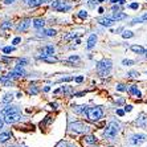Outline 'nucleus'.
Wrapping results in <instances>:
<instances>
[{
    "label": "nucleus",
    "instance_id": "49",
    "mask_svg": "<svg viewBox=\"0 0 147 147\" xmlns=\"http://www.w3.org/2000/svg\"><path fill=\"white\" fill-rule=\"evenodd\" d=\"M143 55L146 56V58H147V49H146V51H144V53H143Z\"/></svg>",
    "mask_w": 147,
    "mask_h": 147
},
{
    "label": "nucleus",
    "instance_id": "30",
    "mask_svg": "<svg viewBox=\"0 0 147 147\" xmlns=\"http://www.w3.org/2000/svg\"><path fill=\"white\" fill-rule=\"evenodd\" d=\"M122 64L125 66H130V65H133V64H134V61H133V60H123Z\"/></svg>",
    "mask_w": 147,
    "mask_h": 147
},
{
    "label": "nucleus",
    "instance_id": "22",
    "mask_svg": "<svg viewBox=\"0 0 147 147\" xmlns=\"http://www.w3.org/2000/svg\"><path fill=\"white\" fill-rule=\"evenodd\" d=\"M140 21H147V13H144L143 16L139 17V19H134L131 24H137V23H140Z\"/></svg>",
    "mask_w": 147,
    "mask_h": 147
},
{
    "label": "nucleus",
    "instance_id": "35",
    "mask_svg": "<svg viewBox=\"0 0 147 147\" xmlns=\"http://www.w3.org/2000/svg\"><path fill=\"white\" fill-rule=\"evenodd\" d=\"M130 8H131V9H138V8H139V4H138V3H131L130 4Z\"/></svg>",
    "mask_w": 147,
    "mask_h": 147
},
{
    "label": "nucleus",
    "instance_id": "44",
    "mask_svg": "<svg viewBox=\"0 0 147 147\" xmlns=\"http://www.w3.org/2000/svg\"><path fill=\"white\" fill-rule=\"evenodd\" d=\"M3 126H4V121L0 118V129H3Z\"/></svg>",
    "mask_w": 147,
    "mask_h": 147
},
{
    "label": "nucleus",
    "instance_id": "32",
    "mask_svg": "<svg viewBox=\"0 0 147 147\" xmlns=\"http://www.w3.org/2000/svg\"><path fill=\"white\" fill-rule=\"evenodd\" d=\"M31 86H32V88L29 89V93H31V94H37L38 90L36 89V88H34V85H31Z\"/></svg>",
    "mask_w": 147,
    "mask_h": 147
},
{
    "label": "nucleus",
    "instance_id": "12",
    "mask_svg": "<svg viewBox=\"0 0 147 147\" xmlns=\"http://www.w3.org/2000/svg\"><path fill=\"white\" fill-rule=\"evenodd\" d=\"M53 55H55V47H53V45H47V47L42 49V56H41V57H47V56H53Z\"/></svg>",
    "mask_w": 147,
    "mask_h": 147
},
{
    "label": "nucleus",
    "instance_id": "19",
    "mask_svg": "<svg viewBox=\"0 0 147 147\" xmlns=\"http://www.w3.org/2000/svg\"><path fill=\"white\" fill-rule=\"evenodd\" d=\"M88 107H89V106H76L74 110H76V113L85 115V113H86V110H88Z\"/></svg>",
    "mask_w": 147,
    "mask_h": 147
},
{
    "label": "nucleus",
    "instance_id": "38",
    "mask_svg": "<svg viewBox=\"0 0 147 147\" xmlns=\"http://www.w3.org/2000/svg\"><path fill=\"white\" fill-rule=\"evenodd\" d=\"M20 41H21V38H20V37H16L13 41H12V44H13V45H16V44H19Z\"/></svg>",
    "mask_w": 147,
    "mask_h": 147
},
{
    "label": "nucleus",
    "instance_id": "10",
    "mask_svg": "<svg viewBox=\"0 0 147 147\" xmlns=\"http://www.w3.org/2000/svg\"><path fill=\"white\" fill-rule=\"evenodd\" d=\"M31 23H32L31 19H25V20L20 21V24H19V27H17V31H19V32H25L28 28H29Z\"/></svg>",
    "mask_w": 147,
    "mask_h": 147
},
{
    "label": "nucleus",
    "instance_id": "25",
    "mask_svg": "<svg viewBox=\"0 0 147 147\" xmlns=\"http://www.w3.org/2000/svg\"><path fill=\"white\" fill-rule=\"evenodd\" d=\"M133 36H134V33L131 31H125L122 33V37L123 38H130V37H133Z\"/></svg>",
    "mask_w": 147,
    "mask_h": 147
},
{
    "label": "nucleus",
    "instance_id": "37",
    "mask_svg": "<svg viewBox=\"0 0 147 147\" xmlns=\"http://www.w3.org/2000/svg\"><path fill=\"white\" fill-rule=\"evenodd\" d=\"M110 3H111V4H117V3H121V4H123V3H125V0H111Z\"/></svg>",
    "mask_w": 147,
    "mask_h": 147
},
{
    "label": "nucleus",
    "instance_id": "9",
    "mask_svg": "<svg viewBox=\"0 0 147 147\" xmlns=\"http://www.w3.org/2000/svg\"><path fill=\"white\" fill-rule=\"evenodd\" d=\"M127 92H129V94H130L131 97H135V98H140V97H142V93L139 92V89H138L135 85H130V86H129Z\"/></svg>",
    "mask_w": 147,
    "mask_h": 147
},
{
    "label": "nucleus",
    "instance_id": "24",
    "mask_svg": "<svg viewBox=\"0 0 147 147\" xmlns=\"http://www.w3.org/2000/svg\"><path fill=\"white\" fill-rule=\"evenodd\" d=\"M42 33H44L45 36H55V34L57 33V32H56L55 29H45V31L42 32Z\"/></svg>",
    "mask_w": 147,
    "mask_h": 147
},
{
    "label": "nucleus",
    "instance_id": "29",
    "mask_svg": "<svg viewBox=\"0 0 147 147\" xmlns=\"http://www.w3.org/2000/svg\"><path fill=\"white\" fill-rule=\"evenodd\" d=\"M15 51V47H5V48H3V52L4 53H11V52Z\"/></svg>",
    "mask_w": 147,
    "mask_h": 147
},
{
    "label": "nucleus",
    "instance_id": "46",
    "mask_svg": "<svg viewBox=\"0 0 147 147\" xmlns=\"http://www.w3.org/2000/svg\"><path fill=\"white\" fill-rule=\"evenodd\" d=\"M117 103H123V98H121V99H118V101H117Z\"/></svg>",
    "mask_w": 147,
    "mask_h": 147
},
{
    "label": "nucleus",
    "instance_id": "23",
    "mask_svg": "<svg viewBox=\"0 0 147 147\" xmlns=\"http://www.w3.org/2000/svg\"><path fill=\"white\" fill-rule=\"evenodd\" d=\"M13 99V96L11 94V93H8V94H5V97L3 98V103H8V102H11Z\"/></svg>",
    "mask_w": 147,
    "mask_h": 147
},
{
    "label": "nucleus",
    "instance_id": "39",
    "mask_svg": "<svg viewBox=\"0 0 147 147\" xmlns=\"http://www.w3.org/2000/svg\"><path fill=\"white\" fill-rule=\"evenodd\" d=\"M82 81H84V77H82V76L76 77V82H78V84H80V82H82Z\"/></svg>",
    "mask_w": 147,
    "mask_h": 147
},
{
    "label": "nucleus",
    "instance_id": "8",
    "mask_svg": "<svg viewBox=\"0 0 147 147\" xmlns=\"http://www.w3.org/2000/svg\"><path fill=\"white\" fill-rule=\"evenodd\" d=\"M144 140H146V137H144L143 134H135L133 137L130 138V143L131 144H140L143 143Z\"/></svg>",
    "mask_w": 147,
    "mask_h": 147
},
{
    "label": "nucleus",
    "instance_id": "14",
    "mask_svg": "<svg viewBox=\"0 0 147 147\" xmlns=\"http://www.w3.org/2000/svg\"><path fill=\"white\" fill-rule=\"evenodd\" d=\"M97 42V34H90L88 40V49H93Z\"/></svg>",
    "mask_w": 147,
    "mask_h": 147
},
{
    "label": "nucleus",
    "instance_id": "15",
    "mask_svg": "<svg viewBox=\"0 0 147 147\" xmlns=\"http://www.w3.org/2000/svg\"><path fill=\"white\" fill-rule=\"evenodd\" d=\"M137 123H138V126H140V127H146L147 126V117L144 115V114H140V117L137 119Z\"/></svg>",
    "mask_w": 147,
    "mask_h": 147
},
{
    "label": "nucleus",
    "instance_id": "45",
    "mask_svg": "<svg viewBox=\"0 0 147 147\" xmlns=\"http://www.w3.org/2000/svg\"><path fill=\"white\" fill-rule=\"evenodd\" d=\"M15 0H5V4H11V3H13Z\"/></svg>",
    "mask_w": 147,
    "mask_h": 147
},
{
    "label": "nucleus",
    "instance_id": "18",
    "mask_svg": "<svg viewBox=\"0 0 147 147\" xmlns=\"http://www.w3.org/2000/svg\"><path fill=\"white\" fill-rule=\"evenodd\" d=\"M114 20H123V19H126L127 15L126 13H121V12H114L113 16H111Z\"/></svg>",
    "mask_w": 147,
    "mask_h": 147
},
{
    "label": "nucleus",
    "instance_id": "6",
    "mask_svg": "<svg viewBox=\"0 0 147 147\" xmlns=\"http://www.w3.org/2000/svg\"><path fill=\"white\" fill-rule=\"evenodd\" d=\"M69 129L72 131H74V133H86L90 127L84 122H72L69 125Z\"/></svg>",
    "mask_w": 147,
    "mask_h": 147
},
{
    "label": "nucleus",
    "instance_id": "21",
    "mask_svg": "<svg viewBox=\"0 0 147 147\" xmlns=\"http://www.w3.org/2000/svg\"><path fill=\"white\" fill-rule=\"evenodd\" d=\"M9 138H11L9 133H3V134H0V143H4V142H7Z\"/></svg>",
    "mask_w": 147,
    "mask_h": 147
},
{
    "label": "nucleus",
    "instance_id": "28",
    "mask_svg": "<svg viewBox=\"0 0 147 147\" xmlns=\"http://www.w3.org/2000/svg\"><path fill=\"white\" fill-rule=\"evenodd\" d=\"M117 90H119V92H126L127 88L123 85V84H118V85H117Z\"/></svg>",
    "mask_w": 147,
    "mask_h": 147
},
{
    "label": "nucleus",
    "instance_id": "3",
    "mask_svg": "<svg viewBox=\"0 0 147 147\" xmlns=\"http://www.w3.org/2000/svg\"><path fill=\"white\" fill-rule=\"evenodd\" d=\"M118 131H119V125L117 122H111V123H109L106 130L103 131V137L107 138V139H114L117 137Z\"/></svg>",
    "mask_w": 147,
    "mask_h": 147
},
{
    "label": "nucleus",
    "instance_id": "2",
    "mask_svg": "<svg viewBox=\"0 0 147 147\" xmlns=\"http://www.w3.org/2000/svg\"><path fill=\"white\" fill-rule=\"evenodd\" d=\"M85 117L92 122H97L103 117V110L101 106H94V107H88L85 113Z\"/></svg>",
    "mask_w": 147,
    "mask_h": 147
},
{
    "label": "nucleus",
    "instance_id": "20",
    "mask_svg": "<svg viewBox=\"0 0 147 147\" xmlns=\"http://www.w3.org/2000/svg\"><path fill=\"white\" fill-rule=\"evenodd\" d=\"M47 1H48V0H33V1H31L28 5H31V7H37V5H41V4L47 3Z\"/></svg>",
    "mask_w": 147,
    "mask_h": 147
},
{
    "label": "nucleus",
    "instance_id": "31",
    "mask_svg": "<svg viewBox=\"0 0 147 147\" xmlns=\"http://www.w3.org/2000/svg\"><path fill=\"white\" fill-rule=\"evenodd\" d=\"M78 16L81 17V19H86V17H88V13H86V11H80Z\"/></svg>",
    "mask_w": 147,
    "mask_h": 147
},
{
    "label": "nucleus",
    "instance_id": "48",
    "mask_svg": "<svg viewBox=\"0 0 147 147\" xmlns=\"http://www.w3.org/2000/svg\"><path fill=\"white\" fill-rule=\"evenodd\" d=\"M24 1H25V4H29L31 1H33V0H24Z\"/></svg>",
    "mask_w": 147,
    "mask_h": 147
},
{
    "label": "nucleus",
    "instance_id": "43",
    "mask_svg": "<svg viewBox=\"0 0 147 147\" xmlns=\"http://www.w3.org/2000/svg\"><path fill=\"white\" fill-rule=\"evenodd\" d=\"M117 114H118V115H123V114H125V110L118 109V110H117Z\"/></svg>",
    "mask_w": 147,
    "mask_h": 147
},
{
    "label": "nucleus",
    "instance_id": "5",
    "mask_svg": "<svg viewBox=\"0 0 147 147\" xmlns=\"http://www.w3.org/2000/svg\"><path fill=\"white\" fill-rule=\"evenodd\" d=\"M52 8L56 9L57 12H66L72 8V5L66 1V0H57L55 3H52Z\"/></svg>",
    "mask_w": 147,
    "mask_h": 147
},
{
    "label": "nucleus",
    "instance_id": "13",
    "mask_svg": "<svg viewBox=\"0 0 147 147\" xmlns=\"http://www.w3.org/2000/svg\"><path fill=\"white\" fill-rule=\"evenodd\" d=\"M99 23H101V25H103V27H111V25L115 23V20H114L113 17H103V19L99 20Z\"/></svg>",
    "mask_w": 147,
    "mask_h": 147
},
{
    "label": "nucleus",
    "instance_id": "26",
    "mask_svg": "<svg viewBox=\"0 0 147 147\" xmlns=\"http://www.w3.org/2000/svg\"><path fill=\"white\" fill-rule=\"evenodd\" d=\"M41 58H42L44 61H47V62H56V61H57L53 56H47V57H41Z\"/></svg>",
    "mask_w": 147,
    "mask_h": 147
},
{
    "label": "nucleus",
    "instance_id": "1",
    "mask_svg": "<svg viewBox=\"0 0 147 147\" xmlns=\"http://www.w3.org/2000/svg\"><path fill=\"white\" fill-rule=\"evenodd\" d=\"M3 114H4V122L5 123H16L21 119V114L19 111L16 106H8L3 110Z\"/></svg>",
    "mask_w": 147,
    "mask_h": 147
},
{
    "label": "nucleus",
    "instance_id": "34",
    "mask_svg": "<svg viewBox=\"0 0 147 147\" xmlns=\"http://www.w3.org/2000/svg\"><path fill=\"white\" fill-rule=\"evenodd\" d=\"M11 27V23L9 21H5L3 25H1V29H7V28H9Z\"/></svg>",
    "mask_w": 147,
    "mask_h": 147
},
{
    "label": "nucleus",
    "instance_id": "33",
    "mask_svg": "<svg viewBox=\"0 0 147 147\" xmlns=\"http://www.w3.org/2000/svg\"><path fill=\"white\" fill-rule=\"evenodd\" d=\"M73 77H62V78H60V82H68V81H72Z\"/></svg>",
    "mask_w": 147,
    "mask_h": 147
},
{
    "label": "nucleus",
    "instance_id": "17",
    "mask_svg": "<svg viewBox=\"0 0 147 147\" xmlns=\"http://www.w3.org/2000/svg\"><path fill=\"white\" fill-rule=\"evenodd\" d=\"M45 24V21L42 20V19H34L33 20V27L36 28V29H40V28H42Z\"/></svg>",
    "mask_w": 147,
    "mask_h": 147
},
{
    "label": "nucleus",
    "instance_id": "16",
    "mask_svg": "<svg viewBox=\"0 0 147 147\" xmlns=\"http://www.w3.org/2000/svg\"><path fill=\"white\" fill-rule=\"evenodd\" d=\"M131 51L138 53V55H143L146 49H144L143 47H140V45H131Z\"/></svg>",
    "mask_w": 147,
    "mask_h": 147
},
{
    "label": "nucleus",
    "instance_id": "36",
    "mask_svg": "<svg viewBox=\"0 0 147 147\" xmlns=\"http://www.w3.org/2000/svg\"><path fill=\"white\" fill-rule=\"evenodd\" d=\"M57 147H74V146H72V144H69V143H60Z\"/></svg>",
    "mask_w": 147,
    "mask_h": 147
},
{
    "label": "nucleus",
    "instance_id": "50",
    "mask_svg": "<svg viewBox=\"0 0 147 147\" xmlns=\"http://www.w3.org/2000/svg\"><path fill=\"white\" fill-rule=\"evenodd\" d=\"M102 1H105V0H98V3H102Z\"/></svg>",
    "mask_w": 147,
    "mask_h": 147
},
{
    "label": "nucleus",
    "instance_id": "7",
    "mask_svg": "<svg viewBox=\"0 0 147 147\" xmlns=\"http://www.w3.org/2000/svg\"><path fill=\"white\" fill-rule=\"evenodd\" d=\"M23 76H25V72L21 69V66H17L16 69H15L13 72H11L7 76L8 80H13V78H19V77H23Z\"/></svg>",
    "mask_w": 147,
    "mask_h": 147
},
{
    "label": "nucleus",
    "instance_id": "27",
    "mask_svg": "<svg viewBox=\"0 0 147 147\" xmlns=\"http://www.w3.org/2000/svg\"><path fill=\"white\" fill-rule=\"evenodd\" d=\"M138 76H139V73H138V72H134V70H131V72L127 73V77H131V78H137Z\"/></svg>",
    "mask_w": 147,
    "mask_h": 147
},
{
    "label": "nucleus",
    "instance_id": "40",
    "mask_svg": "<svg viewBox=\"0 0 147 147\" xmlns=\"http://www.w3.org/2000/svg\"><path fill=\"white\" fill-rule=\"evenodd\" d=\"M131 110H133L131 105H126V106H125V111H131Z\"/></svg>",
    "mask_w": 147,
    "mask_h": 147
},
{
    "label": "nucleus",
    "instance_id": "42",
    "mask_svg": "<svg viewBox=\"0 0 147 147\" xmlns=\"http://www.w3.org/2000/svg\"><path fill=\"white\" fill-rule=\"evenodd\" d=\"M25 64H27V60H21V61L19 62V66H24Z\"/></svg>",
    "mask_w": 147,
    "mask_h": 147
},
{
    "label": "nucleus",
    "instance_id": "11",
    "mask_svg": "<svg viewBox=\"0 0 147 147\" xmlns=\"http://www.w3.org/2000/svg\"><path fill=\"white\" fill-rule=\"evenodd\" d=\"M82 143L84 146H90V144H96L97 143V138L93 137V135H86V137L82 138Z\"/></svg>",
    "mask_w": 147,
    "mask_h": 147
},
{
    "label": "nucleus",
    "instance_id": "47",
    "mask_svg": "<svg viewBox=\"0 0 147 147\" xmlns=\"http://www.w3.org/2000/svg\"><path fill=\"white\" fill-rule=\"evenodd\" d=\"M49 89H51L49 86H45V88H44V90H45V92H49Z\"/></svg>",
    "mask_w": 147,
    "mask_h": 147
},
{
    "label": "nucleus",
    "instance_id": "41",
    "mask_svg": "<svg viewBox=\"0 0 147 147\" xmlns=\"http://www.w3.org/2000/svg\"><path fill=\"white\" fill-rule=\"evenodd\" d=\"M69 60H70V61H78V56H72Z\"/></svg>",
    "mask_w": 147,
    "mask_h": 147
},
{
    "label": "nucleus",
    "instance_id": "4",
    "mask_svg": "<svg viewBox=\"0 0 147 147\" xmlns=\"http://www.w3.org/2000/svg\"><path fill=\"white\" fill-rule=\"evenodd\" d=\"M110 69H111V61L110 60H102L97 64V72L101 77H105V76L109 74Z\"/></svg>",
    "mask_w": 147,
    "mask_h": 147
}]
</instances>
